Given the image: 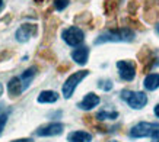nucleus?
Wrapping results in <instances>:
<instances>
[{"mask_svg":"<svg viewBox=\"0 0 159 142\" xmlns=\"http://www.w3.org/2000/svg\"><path fill=\"white\" fill-rule=\"evenodd\" d=\"M143 86L146 90H156L159 87V74H149L143 81Z\"/></svg>","mask_w":159,"mask_h":142,"instance_id":"19","label":"nucleus"},{"mask_svg":"<svg viewBox=\"0 0 159 142\" xmlns=\"http://www.w3.org/2000/svg\"><path fill=\"white\" fill-rule=\"evenodd\" d=\"M88 74H89V70H80V71L73 73L72 76L64 81V84H63V87H61L63 97H64V99H70L72 94L75 93V90H76L77 84H79V83H80V81H82Z\"/></svg>","mask_w":159,"mask_h":142,"instance_id":"2","label":"nucleus"},{"mask_svg":"<svg viewBox=\"0 0 159 142\" xmlns=\"http://www.w3.org/2000/svg\"><path fill=\"white\" fill-rule=\"evenodd\" d=\"M2 94H3V86L0 84V96H2Z\"/></svg>","mask_w":159,"mask_h":142,"instance_id":"38","label":"nucleus"},{"mask_svg":"<svg viewBox=\"0 0 159 142\" xmlns=\"http://www.w3.org/2000/svg\"><path fill=\"white\" fill-rule=\"evenodd\" d=\"M117 68L120 73V77L125 81H131L136 76V62L129 61V60H123V61L117 62Z\"/></svg>","mask_w":159,"mask_h":142,"instance_id":"8","label":"nucleus"},{"mask_svg":"<svg viewBox=\"0 0 159 142\" xmlns=\"http://www.w3.org/2000/svg\"><path fill=\"white\" fill-rule=\"evenodd\" d=\"M121 99L127 102L131 109H143L148 103V96L143 91H130V90H123L121 91Z\"/></svg>","mask_w":159,"mask_h":142,"instance_id":"3","label":"nucleus"},{"mask_svg":"<svg viewBox=\"0 0 159 142\" xmlns=\"http://www.w3.org/2000/svg\"><path fill=\"white\" fill-rule=\"evenodd\" d=\"M10 57H13V51H10V49H3V51H0V62L5 61V60H9Z\"/></svg>","mask_w":159,"mask_h":142,"instance_id":"28","label":"nucleus"},{"mask_svg":"<svg viewBox=\"0 0 159 142\" xmlns=\"http://www.w3.org/2000/svg\"><path fill=\"white\" fill-rule=\"evenodd\" d=\"M83 123L88 125V126H92V128H93V125L97 123V120H95V118L91 116V115H85V116H83Z\"/></svg>","mask_w":159,"mask_h":142,"instance_id":"29","label":"nucleus"},{"mask_svg":"<svg viewBox=\"0 0 159 142\" xmlns=\"http://www.w3.org/2000/svg\"><path fill=\"white\" fill-rule=\"evenodd\" d=\"M111 142H118V141H111Z\"/></svg>","mask_w":159,"mask_h":142,"instance_id":"42","label":"nucleus"},{"mask_svg":"<svg viewBox=\"0 0 159 142\" xmlns=\"http://www.w3.org/2000/svg\"><path fill=\"white\" fill-rule=\"evenodd\" d=\"M137 60H139V62L142 65H145V64H148L149 61L155 60V55L149 47H142L140 51L137 52Z\"/></svg>","mask_w":159,"mask_h":142,"instance_id":"15","label":"nucleus"},{"mask_svg":"<svg viewBox=\"0 0 159 142\" xmlns=\"http://www.w3.org/2000/svg\"><path fill=\"white\" fill-rule=\"evenodd\" d=\"M64 131V125L60 122H53L48 125H44L35 131L37 136H57Z\"/></svg>","mask_w":159,"mask_h":142,"instance_id":"9","label":"nucleus"},{"mask_svg":"<svg viewBox=\"0 0 159 142\" xmlns=\"http://www.w3.org/2000/svg\"><path fill=\"white\" fill-rule=\"evenodd\" d=\"M139 7H140L139 0H130V2H129V5H127V12L130 13V16H133V15L137 13Z\"/></svg>","mask_w":159,"mask_h":142,"instance_id":"24","label":"nucleus"},{"mask_svg":"<svg viewBox=\"0 0 159 142\" xmlns=\"http://www.w3.org/2000/svg\"><path fill=\"white\" fill-rule=\"evenodd\" d=\"M118 118V112H108V110H101L98 112L97 119L98 120H105V119H117Z\"/></svg>","mask_w":159,"mask_h":142,"instance_id":"23","label":"nucleus"},{"mask_svg":"<svg viewBox=\"0 0 159 142\" xmlns=\"http://www.w3.org/2000/svg\"><path fill=\"white\" fill-rule=\"evenodd\" d=\"M12 142H34L31 138H22V139H16V141H12Z\"/></svg>","mask_w":159,"mask_h":142,"instance_id":"34","label":"nucleus"},{"mask_svg":"<svg viewBox=\"0 0 159 142\" xmlns=\"http://www.w3.org/2000/svg\"><path fill=\"white\" fill-rule=\"evenodd\" d=\"M70 64H69V62H61V64H60V65H57V71L58 73H66V71H69L70 70Z\"/></svg>","mask_w":159,"mask_h":142,"instance_id":"30","label":"nucleus"},{"mask_svg":"<svg viewBox=\"0 0 159 142\" xmlns=\"http://www.w3.org/2000/svg\"><path fill=\"white\" fill-rule=\"evenodd\" d=\"M38 57L44 61H48V62H56L57 61V55L53 52V49L50 48H41L38 51Z\"/></svg>","mask_w":159,"mask_h":142,"instance_id":"20","label":"nucleus"},{"mask_svg":"<svg viewBox=\"0 0 159 142\" xmlns=\"http://www.w3.org/2000/svg\"><path fill=\"white\" fill-rule=\"evenodd\" d=\"M38 103H54L58 100V94L53 90H44L38 96Z\"/></svg>","mask_w":159,"mask_h":142,"instance_id":"16","label":"nucleus"},{"mask_svg":"<svg viewBox=\"0 0 159 142\" xmlns=\"http://www.w3.org/2000/svg\"><path fill=\"white\" fill-rule=\"evenodd\" d=\"M38 33V25L35 23H24L20 25V28H18V31L15 32V38L18 42H28L29 39L35 36Z\"/></svg>","mask_w":159,"mask_h":142,"instance_id":"7","label":"nucleus"},{"mask_svg":"<svg viewBox=\"0 0 159 142\" xmlns=\"http://www.w3.org/2000/svg\"><path fill=\"white\" fill-rule=\"evenodd\" d=\"M104 13L110 18V16H116L117 10H118V2L117 0H104Z\"/></svg>","mask_w":159,"mask_h":142,"instance_id":"18","label":"nucleus"},{"mask_svg":"<svg viewBox=\"0 0 159 142\" xmlns=\"http://www.w3.org/2000/svg\"><path fill=\"white\" fill-rule=\"evenodd\" d=\"M158 32H159V25H158Z\"/></svg>","mask_w":159,"mask_h":142,"instance_id":"41","label":"nucleus"},{"mask_svg":"<svg viewBox=\"0 0 159 142\" xmlns=\"http://www.w3.org/2000/svg\"><path fill=\"white\" fill-rule=\"evenodd\" d=\"M92 19L93 18H92L91 12H80V13H77L75 16L73 22H75V25H89Z\"/></svg>","mask_w":159,"mask_h":142,"instance_id":"21","label":"nucleus"},{"mask_svg":"<svg viewBox=\"0 0 159 142\" xmlns=\"http://www.w3.org/2000/svg\"><path fill=\"white\" fill-rule=\"evenodd\" d=\"M37 73H38V68H37V67H31V68H28V70H25L24 74L19 77L25 89L31 84V81H32V78L35 77V74H37Z\"/></svg>","mask_w":159,"mask_h":142,"instance_id":"17","label":"nucleus"},{"mask_svg":"<svg viewBox=\"0 0 159 142\" xmlns=\"http://www.w3.org/2000/svg\"><path fill=\"white\" fill-rule=\"evenodd\" d=\"M2 7H3V0H0V10H2Z\"/></svg>","mask_w":159,"mask_h":142,"instance_id":"40","label":"nucleus"},{"mask_svg":"<svg viewBox=\"0 0 159 142\" xmlns=\"http://www.w3.org/2000/svg\"><path fill=\"white\" fill-rule=\"evenodd\" d=\"M45 28H44V38H43V45L47 47L54 41L56 32H57L58 26L61 25V20L57 16H50L48 19H45Z\"/></svg>","mask_w":159,"mask_h":142,"instance_id":"5","label":"nucleus"},{"mask_svg":"<svg viewBox=\"0 0 159 142\" xmlns=\"http://www.w3.org/2000/svg\"><path fill=\"white\" fill-rule=\"evenodd\" d=\"M77 2H80V3H88L89 0H77Z\"/></svg>","mask_w":159,"mask_h":142,"instance_id":"39","label":"nucleus"},{"mask_svg":"<svg viewBox=\"0 0 159 142\" xmlns=\"http://www.w3.org/2000/svg\"><path fill=\"white\" fill-rule=\"evenodd\" d=\"M134 31L125 28H111L108 29L107 32H104L102 35H99L97 39H95V44H104V42H131L134 41Z\"/></svg>","mask_w":159,"mask_h":142,"instance_id":"1","label":"nucleus"},{"mask_svg":"<svg viewBox=\"0 0 159 142\" xmlns=\"http://www.w3.org/2000/svg\"><path fill=\"white\" fill-rule=\"evenodd\" d=\"M99 102H101V99H99L98 94H95V93H88V94L79 102L77 107L82 110H91V109H93L95 106H98Z\"/></svg>","mask_w":159,"mask_h":142,"instance_id":"11","label":"nucleus"},{"mask_svg":"<svg viewBox=\"0 0 159 142\" xmlns=\"http://www.w3.org/2000/svg\"><path fill=\"white\" fill-rule=\"evenodd\" d=\"M98 87H99V89H102V90L108 91V90H111V89H112V81H111V80H101L99 83H98Z\"/></svg>","mask_w":159,"mask_h":142,"instance_id":"26","label":"nucleus"},{"mask_svg":"<svg viewBox=\"0 0 159 142\" xmlns=\"http://www.w3.org/2000/svg\"><path fill=\"white\" fill-rule=\"evenodd\" d=\"M159 129V125L158 123H153V122H140L137 125H134L133 128L130 129V136L131 138H145V136H149L155 131Z\"/></svg>","mask_w":159,"mask_h":142,"instance_id":"6","label":"nucleus"},{"mask_svg":"<svg viewBox=\"0 0 159 142\" xmlns=\"http://www.w3.org/2000/svg\"><path fill=\"white\" fill-rule=\"evenodd\" d=\"M145 20L146 23H150L153 25L156 23L159 20V9H149V10H145Z\"/></svg>","mask_w":159,"mask_h":142,"instance_id":"22","label":"nucleus"},{"mask_svg":"<svg viewBox=\"0 0 159 142\" xmlns=\"http://www.w3.org/2000/svg\"><path fill=\"white\" fill-rule=\"evenodd\" d=\"M153 112H155V115H156V116H158V118H159V104H156V106H155Z\"/></svg>","mask_w":159,"mask_h":142,"instance_id":"36","label":"nucleus"},{"mask_svg":"<svg viewBox=\"0 0 159 142\" xmlns=\"http://www.w3.org/2000/svg\"><path fill=\"white\" fill-rule=\"evenodd\" d=\"M6 122H7V115H0V135H2V132H3V128H5Z\"/></svg>","mask_w":159,"mask_h":142,"instance_id":"31","label":"nucleus"},{"mask_svg":"<svg viewBox=\"0 0 159 142\" xmlns=\"http://www.w3.org/2000/svg\"><path fill=\"white\" fill-rule=\"evenodd\" d=\"M69 142H91L92 135L85 131H76V132H70L67 135Z\"/></svg>","mask_w":159,"mask_h":142,"instance_id":"13","label":"nucleus"},{"mask_svg":"<svg viewBox=\"0 0 159 142\" xmlns=\"http://www.w3.org/2000/svg\"><path fill=\"white\" fill-rule=\"evenodd\" d=\"M88 57H89V48L88 47H79L72 52V58L79 65H85L88 62Z\"/></svg>","mask_w":159,"mask_h":142,"instance_id":"12","label":"nucleus"},{"mask_svg":"<svg viewBox=\"0 0 159 142\" xmlns=\"http://www.w3.org/2000/svg\"><path fill=\"white\" fill-rule=\"evenodd\" d=\"M152 142H159V129L152 133Z\"/></svg>","mask_w":159,"mask_h":142,"instance_id":"32","label":"nucleus"},{"mask_svg":"<svg viewBox=\"0 0 159 142\" xmlns=\"http://www.w3.org/2000/svg\"><path fill=\"white\" fill-rule=\"evenodd\" d=\"M61 38L70 47H77L85 41V33L79 26H70L61 32Z\"/></svg>","mask_w":159,"mask_h":142,"instance_id":"4","label":"nucleus"},{"mask_svg":"<svg viewBox=\"0 0 159 142\" xmlns=\"http://www.w3.org/2000/svg\"><path fill=\"white\" fill-rule=\"evenodd\" d=\"M10 18H12V15H7V16H5V18H2V22H6V23H7V22H9L10 20Z\"/></svg>","mask_w":159,"mask_h":142,"instance_id":"35","label":"nucleus"},{"mask_svg":"<svg viewBox=\"0 0 159 142\" xmlns=\"http://www.w3.org/2000/svg\"><path fill=\"white\" fill-rule=\"evenodd\" d=\"M159 0H145V10L149 9H158Z\"/></svg>","mask_w":159,"mask_h":142,"instance_id":"27","label":"nucleus"},{"mask_svg":"<svg viewBox=\"0 0 159 142\" xmlns=\"http://www.w3.org/2000/svg\"><path fill=\"white\" fill-rule=\"evenodd\" d=\"M51 12H53V7H48V9L44 12V19H48L50 16H51Z\"/></svg>","mask_w":159,"mask_h":142,"instance_id":"33","label":"nucleus"},{"mask_svg":"<svg viewBox=\"0 0 159 142\" xmlns=\"http://www.w3.org/2000/svg\"><path fill=\"white\" fill-rule=\"evenodd\" d=\"M53 3H54V9L58 10V12H61V10H64L69 6L70 0H54Z\"/></svg>","mask_w":159,"mask_h":142,"instance_id":"25","label":"nucleus"},{"mask_svg":"<svg viewBox=\"0 0 159 142\" xmlns=\"http://www.w3.org/2000/svg\"><path fill=\"white\" fill-rule=\"evenodd\" d=\"M25 90L24 84H22V81H20L19 77H12L7 83V91H9V97L10 99H18L20 94H22V91Z\"/></svg>","mask_w":159,"mask_h":142,"instance_id":"10","label":"nucleus"},{"mask_svg":"<svg viewBox=\"0 0 159 142\" xmlns=\"http://www.w3.org/2000/svg\"><path fill=\"white\" fill-rule=\"evenodd\" d=\"M34 2H35V5H43L45 0H34Z\"/></svg>","mask_w":159,"mask_h":142,"instance_id":"37","label":"nucleus"},{"mask_svg":"<svg viewBox=\"0 0 159 142\" xmlns=\"http://www.w3.org/2000/svg\"><path fill=\"white\" fill-rule=\"evenodd\" d=\"M121 23L124 25L125 28L131 29V31H140V32L146 31L145 25H142V22H139L137 19H134L133 16H127V18H124V19L121 20Z\"/></svg>","mask_w":159,"mask_h":142,"instance_id":"14","label":"nucleus"}]
</instances>
